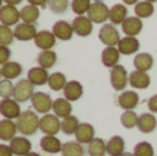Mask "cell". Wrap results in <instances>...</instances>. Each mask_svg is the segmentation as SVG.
<instances>
[{"label": "cell", "instance_id": "cell-1", "mask_svg": "<svg viewBox=\"0 0 157 156\" xmlns=\"http://www.w3.org/2000/svg\"><path fill=\"white\" fill-rule=\"evenodd\" d=\"M17 129H18L19 134L24 137H29L33 135L37 130H40V118L33 109H26L19 115V118L15 120Z\"/></svg>", "mask_w": 157, "mask_h": 156}, {"label": "cell", "instance_id": "cell-2", "mask_svg": "<svg viewBox=\"0 0 157 156\" xmlns=\"http://www.w3.org/2000/svg\"><path fill=\"white\" fill-rule=\"evenodd\" d=\"M98 37L106 47H117L119 41L121 40L119 30L113 24H103L99 29Z\"/></svg>", "mask_w": 157, "mask_h": 156}, {"label": "cell", "instance_id": "cell-3", "mask_svg": "<svg viewBox=\"0 0 157 156\" xmlns=\"http://www.w3.org/2000/svg\"><path fill=\"white\" fill-rule=\"evenodd\" d=\"M30 102H32L33 111L36 113H41V115H47L52 109V104H54L50 94L43 93V91H36L30 98Z\"/></svg>", "mask_w": 157, "mask_h": 156}, {"label": "cell", "instance_id": "cell-4", "mask_svg": "<svg viewBox=\"0 0 157 156\" xmlns=\"http://www.w3.org/2000/svg\"><path fill=\"white\" fill-rule=\"evenodd\" d=\"M33 87H35V86H33L28 79H21L19 82L15 83L13 98L15 99L17 102H19V104H22V102H26L28 99L32 98L33 94L36 93Z\"/></svg>", "mask_w": 157, "mask_h": 156}, {"label": "cell", "instance_id": "cell-5", "mask_svg": "<svg viewBox=\"0 0 157 156\" xmlns=\"http://www.w3.org/2000/svg\"><path fill=\"white\" fill-rule=\"evenodd\" d=\"M110 84L116 91H124L128 84V72L123 65H116L110 69Z\"/></svg>", "mask_w": 157, "mask_h": 156}, {"label": "cell", "instance_id": "cell-6", "mask_svg": "<svg viewBox=\"0 0 157 156\" xmlns=\"http://www.w3.org/2000/svg\"><path fill=\"white\" fill-rule=\"evenodd\" d=\"M22 113L21 107H19V102H17L14 98H3L0 101V115L4 119H18L19 115Z\"/></svg>", "mask_w": 157, "mask_h": 156}, {"label": "cell", "instance_id": "cell-7", "mask_svg": "<svg viewBox=\"0 0 157 156\" xmlns=\"http://www.w3.org/2000/svg\"><path fill=\"white\" fill-rule=\"evenodd\" d=\"M110 8L105 3H92L90 7L87 17L91 19L92 24H105L109 18Z\"/></svg>", "mask_w": 157, "mask_h": 156}, {"label": "cell", "instance_id": "cell-8", "mask_svg": "<svg viewBox=\"0 0 157 156\" xmlns=\"http://www.w3.org/2000/svg\"><path fill=\"white\" fill-rule=\"evenodd\" d=\"M40 130L44 135H57L61 131V120L58 116L47 113L40 118Z\"/></svg>", "mask_w": 157, "mask_h": 156}, {"label": "cell", "instance_id": "cell-9", "mask_svg": "<svg viewBox=\"0 0 157 156\" xmlns=\"http://www.w3.org/2000/svg\"><path fill=\"white\" fill-rule=\"evenodd\" d=\"M19 19H21V14L19 10L14 6L4 4L0 8V24L6 25V26H13V25H18Z\"/></svg>", "mask_w": 157, "mask_h": 156}, {"label": "cell", "instance_id": "cell-10", "mask_svg": "<svg viewBox=\"0 0 157 156\" xmlns=\"http://www.w3.org/2000/svg\"><path fill=\"white\" fill-rule=\"evenodd\" d=\"M72 28H73V32L80 37H87L92 33V22L86 15L75 17L72 21Z\"/></svg>", "mask_w": 157, "mask_h": 156}, {"label": "cell", "instance_id": "cell-11", "mask_svg": "<svg viewBox=\"0 0 157 156\" xmlns=\"http://www.w3.org/2000/svg\"><path fill=\"white\" fill-rule=\"evenodd\" d=\"M139 104V96L134 90H124L117 98V105L124 111H134Z\"/></svg>", "mask_w": 157, "mask_h": 156}, {"label": "cell", "instance_id": "cell-12", "mask_svg": "<svg viewBox=\"0 0 157 156\" xmlns=\"http://www.w3.org/2000/svg\"><path fill=\"white\" fill-rule=\"evenodd\" d=\"M52 33L57 39L59 40H71L73 37V28H72V24H69L68 21H63V19H59L57 21L54 25H52Z\"/></svg>", "mask_w": 157, "mask_h": 156}, {"label": "cell", "instance_id": "cell-13", "mask_svg": "<svg viewBox=\"0 0 157 156\" xmlns=\"http://www.w3.org/2000/svg\"><path fill=\"white\" fill-rule=\"evenodd\" d=\"M37 35V30H36V26L32 24H25V22H19L15 28H14V36L15 39L21 41H28L32 40V39L36 37Z\"/></svg>", "mask_w": 157, "mask_h": 156}, {"label": "cell", "instance_id": "cell-14", "mask_svg": "<svg viewBox=\"0 0 157 156\" xmlns=\"http://www.w3.org/2000/svg\"><path fill=\"white\" fill-rule=\"evenodd\" d=\"M128 83L132 88H138V90H145L150 86V76L147 72L141 71H132L128 75Z\"/></svg>", "mask_w": 157, "mask_h": 156}, {"label": "cell", "instance_id": "cell-15", "mask_svg": "<svg viewBox=\"0 0 157 156\" xmlns=\"http://www.w3.org/2000/svg\"><path fill=\"white\" fill-rule=\"evenodd\" d=\"M33 40H35L36 47H39L41 51H44V50H51L55 46L57 37L51 30H40V32H37V35Z\"/></svg>", "mask_w": 157, "mask_h": 156}, {"label": "cell", "instance_id": "cell-16", "mask_svg": "<svg viewBox=\"0 0 157 156\" xmlns=\"http://www.w3.org/2000/svg\"><path fill=\"white\" fill-rule=\"evenodd\" d=\"M10 148L15 156H25L32 152V142L26 137H15L10 141Z\"/></svg>", "mask_w": 157, "mask_h": 156}, {"label": "cell", "instance_id": "cell-17", "mask_svg": "<svg viewBox=\"0 0 157 156\" xmlns=\"http://www.w3.org/2000/svg\"><path fill=\"white\" fill-rule=\"evenodd\" d=\"M138 130L144 134H149V133L155 131L157 127V119L152 112H145L139 115L138 118V124H136Z\"/></svg>", "mask_w": 157, "mask_h": 156}, {"label": "cell", "instance_id": "cell-18", "mask_svg": "<svg viewBox=\"0 0 157 156\" xmlns=\"http://www.w3.org/2000/svg\"><path fill=\"white\" fill-rule=\"evenodd\" d=\"M144 24H142V19L138 17H128L124 22L121 24V29L124 32L125 36H130V37H135L141 33Z\"/></svg>", "mask_w": 157, "mask_h": 156}, {"label": "cell", "instance_id": "cell-19", "mask_svg": "<svg viewBox=\"0 0 157 156\" xmlns=\"http://www.w3.org/2000/svg\"><path fill=\"white\" fill-rule=\"evenodd\" d=\"M75 137H76V141L80 142L81 145L83 144H87L88 145L92 140L95 138V130L92 127V124L90 123H80L75 133Z\"/></svg>", "mask_w": 157, "mask_h": 156}, {"label": "cell", "instance_id": "cell-20", "mask_svg": "<svg viewBox=\"0 0 157 156\" xmlns=\"http://www.w3.org/2000/svg\"><path fill=\"white\" fill-rule=\"evenodd\" d=\"M48 77H50V73L47 72V69L41 68V66H35V68H30L28 71L26 79L33 86H43L46 83H48Z\"/></svg>", "mask_w": 157, "mask_h": 156}, {"label": "cell", "instance_id": "cell-21", "mask_svg": "<svg viewBox=\"0 0 157 156\" xmlns=\"http://www.w3.org/2000/svg\"><path fill=\"white\" fill-rule=\"evenodd\" d=\"M141 47V43L136 37H130V36H125V37H121V40L117 44V50L120 51V54L123 55H131L135 54L136 51Z\"/></svg>", "mask_w": 157, "mask_h": 156}, {"label": "cell", "instance_id": "cell-22", "mask_svg": "<svg viewBox=\"0 0 157 156\" xmlns=\"http://www.w3.org/2000/svg\"><path fill=\"white\" fill-rule=\"evenodd\" d=\"M63 144L55 135H44L40 140V148L46 154H59Z\"/></svg>", "mask_w": 157, "mask_h": 156}, {"label": "cell", "instance_id": "cell-23", "mask_svg": "<svg viewBox=\"0 0 157 156\" xmlns=\"http://www.w3.org/2000/svg\"><path fill=\"white\" fill-rule=\"evenodd\" d=\"M17 123L10 119H2L0 120V140L2 141H11L17 137Z\"/></svg>", "mask_w": 157, "mask_h": 156}, {"label": "cell", "instance_id": "cell-24", "mask_svg": "<svg viewBox=\"0 0 157 156\" xmlns=\"http://www.w3.org/2000/svg\"><path fill=\"white\" fill-rule=\"evenodd\" d=\"M83 86L80 82L77 80H71V82L66 83L65 88H63V98H66L68 101L73 102L81 98L83 96Z\"/></svg>", "mask_w": 157, "mask_h": 156}, {"label": "cell", "instance_id": "cell-25", "mask_svg": "<svg viewBox=\"0 0 157 156\" xmlns=\"http://www.w3.org/2000/svg\"><path fill=\"white\" fill-rule=\"evenodd\" d=\"M120 55L121 54L117 50V47H106V49H103L102 54H101V61H102L103 66L112 69L113 66L119 65Z\"/></svg>", "mask_w": 157, "mask_h": 156}, {"label": "cell", "instance_id": "cell-26", "mask_svg": "<svg viewBox=\"0 0 157 156\" xmlns=\"http://www.w3.org/2000/svg\"><path fill=\"white\" fill-rule=\"evenodd\" d=\"M127 18H128V10H127V6L125 4L117 3V4H114L110 7V13H109L110 24L121 25Z\"/></svg>", "mask_w": 157, "mask_h": 156}, {"label": "cell", "instance_id": "cell-27", "mask_svg": "<svg viewBox=\"0 0 157 156\" xmlns=\"http://www.w3.org/2000/svg\"><path fill=\"white\" fill-rule=\"evenodd\" d=\"M52 112L55 116L61 119H65L72 115V104L66 98H57L52 104Z\"/></svg>", "mask_w": 157, "mask_h": 156}, {"label": "cell", "instance_id": "cell-28", "mask_svg": "<svg viewBox=\"0 0 157 156\" xmlns=\"http://www.w3.org/2000/svg\"><path fill=\"white\" fill-rule=\"evenodd\" d=\"M153 64H155V60H153L152 54H149V53H139V54H136L135 58H134L135 71L147 72L153 68Z\"/></svg>", "mask_w": 157, "mask_h": 156}, {"label": "cell", "instance_id": "cell-29", "mask_svg": "<svg viewBox=\"0 0 157 156\" xmlns=\"http://www.w3.org/2000/svg\"><path fill=\"white\" fill-rule=\"evenodd\" d=\"M125 142L123 137L120 135H113L110 140L106 142V152L109 156H121L124 154Z\"/></svg>", "mask_w": 157, "mask_h": 156}, {"label": "cell", "instance_id": "cell-30", "mask_svg": "<svg viewBox=\"0 0 157 156\" xmlns=\"http://www.w3.org/2000/svg\"><path fill=\"white\" fill-rule=\"evenodd\" d=\"M57 53L52 51V50H44V51H40L36 57V61H37V66H41L44 69H50L57 64Z\"/></svg>", "mask_w": 157, "mask_h": 156}, {"label": "cell", "instance_id": "cell-31", "mask_svg": "<svg viewBox=\"0 0 157 156\" xmlns=\"http://www.w3.org/2000/svg\"><path fill=\"white\" fill-rule=\"evenodd\" d=\"M19 14H21L22 22L35 25L36 21L39 19V17H40V8L36 7V6H32V4H26L19 10Z\"/></svg>", "mask_w": 157, "mask_h": 156}, {"label": "cell", "instance_id": "cell-32", "mask_svg": "<svg viewBox=\"0 0 157 156\" xmlns=\"http://www.w3.org/2000/svg\"><path fill=\"white\" fill-rule=\"evenodd\" d=\"M22 73V66L21 64L15 62V61H10V62L4 64L2 66V76L7 80H13L19 77V75Z\"/></svg>", "mask_w": 157, "mask_h": 156}, {"label": "cell", "instance_id": "cell-33", "mask_svg": "<svg viewBox=\"0 0 157 156\" xmlns=\"http://www.w3.org/2000/svg\"><path fill=\"white\" fill-rule=\"evenodd\" d=\"M87 154L88 156H105L106 152V142L102 138L95 137L91 142L87 145Z\"/></svg>", "mask_w": 157, "mask_h": 156}, {"label": "cell", "instance_id": "cell-34", "mask_svg": "<svg viewBox=\"0 0 157 156\" xmlns=\"http://www.w3.org/2000/svg\"><path fill=\"white\" fill-rule=\"evenodd\" d=\"M66 83H68V80H66V76L63 73H61V72H54V73L50 75L48 77V87L51 88L52 91H61L65 88Z\"/></svg>", "mask_w": 157, "mask_h": 156}, {"label": "cell", "instance_id": "cell-35", "mask_svg": "<svg viewBox=\"0 0 157 156\" xmlns=\"http://www.w3.org/2000/svg\"><path fill=\"white\" fill-rule=\"evenodd\" d=\"M62 156H84V148L77 141H68L62 145Z\"/></svg>", "mask_w": 157, "mask_h": 156}, {"label": "cell", "instance_id": "cell-36", "mask_svg": "<svg viewBox=\"0 0 157 156\" xmlns=\"http://www.w3.org/2000/svg\"><path fill=\"white\" fill-rule=\"evenodd\" d=\"M134 13H135V17H138V18H141V19L149 18V17H152L153 13H155V6H153V3L144 0V2H139L138 4H135Z\"/></svg>", "mask_w": 157, "mask_h": 156}, {"label": "cell", "instance_id": "cell-37", "mask_svg": "<svg viewBox=\"0 0 157 156\" xmlns=\"http://www.w3.org/2000/svg\"><path fill=\"white\" fill-rule=\"evenodd\" d=\"M78 124H80L78 119L76 118V116L71 115V116H68V118H65V119L61 120V131L66 135L75 134L76 130H77V127H78Z\"/></svg>", "mask_w": 157, "mask_h": 156}, {"label": "cell", "instance_id": "cell-38", "mask_svg": "<svg viewBox=\"0 0 157 156\" xmlns=\"http://www.w3.org/2000/svg\"><path fill=\"white\" fill-rule=\"evenodd\" d=\"M138 118L139 116L134 111H124L120 116V122H121L123 127H125V129H134L138 124Z\"/></svg>", "mask_w": 157, "mask_h": 156}, {"label": "cell", "instance_id": "cell-39", "mask_svg": "<svg viewBox=\"0 0 157 156\" xmlns=\"http://www.w3.org/2000/svg\"><path fill=\"white\" fill-rule=\"evenodd\" d=\"M134 156H155V149L147 141H141L134 146Z\"/></svg>", "mask_w": 157, "mask_h": 156}, {"label": "cell", "instance_id": "cell-40", "mask_svg": "<svg viewBox=\"0 0 157 156\" xmlns=\"http://www.w3.org/2000/svg\"><path fill=\"white\" fill-rule=\"evenodd\" d=\"M91 4V0H72L71 7L76 15H84V14L88 13Z\"/></svg>", "mask_w": 157, "mask_h": 156}, {"label": "cell", "instance_id": "cell-41", "mask_svg": "<svg viewBox=\"0 0 157 156\" xmlns=\"http://www.w3.org/2000/svg\"><path fill=\"white\" fill-rule=\"evenodd\" d=\"M15 36H14V30H11L10 26L0 24V46H10L14 41Z\"/></svg>", "mask_w": 157, "mask_h": 156}, {"label": "cell", "instance_id": "cell-42", "mask_svg": "<svg viewBox=\"0 0 157 156\" xmlns=\"http://www.w3.org/2000/svg\"><path fill=\"white\" fill-rule=\"evenodd\" d=\"M69 7V0H50L48 8L54 14H63Z\"/></svg>", "mask_w": 157, "mask_h": 156}, {"label": "cell", "instance_id": "cell-43", "mask_svg": "<svg viewBox=\"0 0 157 156\" xmlns=\"http://www.w3.org/2000/svg\"><path fill=\"white\" fill-rule=\"evenodd\" d=\"M14 87H15V84H13L11 80L3 79L0 82V97H3V98H11L14 96Z\"/></svg>", "mask_w": 157, "mask_h": 156}, {"label": "cell", "instance_id": "cell-44", "mask_svg": "<svg viewBox=\"0 0 157 156\" xmlns=\"http://www.w3.org/2000/svg\"><path fill=\"white\" fill-rule=\"evenodd\" d=\"M10 57H11V50L7 46H0V65L10 62Z\"/></svg>", "mask_w": 157, "mask_h": 156}, {"label": "cell", "instance_id": "cell-45", "mask_svg": "<svg viewBox=\"0 0 157 156\" xmlns=\"http://www.w3.org/2000/svg\"><path fill=\"white\" fill-rule=\"evenodd\" d=\"M147 108L152 113H157V94L152 96L149 99H147Z\"/></svg>", "mask_w": 157, "mask_h": 156}, {"label": "cell", "instance_id": "cell-46", "mask_svg": "<svg viewBox=\"0 0 157 156\" xmlns=\"http://www.w3.org/2000/svg\"><path fill=\"white\" fill-rule=\"evenodd\" d=\"M26 2L29 3V4L36 6V7H39V8L41 7V10H43V8H46L47 6H48L50 0H26Z\"/></svg>", "mask_w": 157, "mask_h": 156}, {"label": "cell", "instance_id": "cell-47", "mask_svg": "<svg viewBox=\"0 0 157 156\" xmlns=\"http://www.w3.org/2000/svg\"><path fill=\"white\" fill-rule=\"evenodd\" d=\"M0 156H14L13 151H11V148H10V145L0 144Z\"/></svg>", "mask_w": 157, "mask_h": 156}, {"label": "cell", "instance_id": "cell-48", "mask_svg": "<svg viewBox=\"0 0 157 156\" xmlns=\"http://www.w3.org/2000/svg\"><path fill=\"white\" fill-rule=\"evenodd\" d=\"M3 2H4V4L14 6V7H17V4H21L22 0H3Z\"/></svg>", "mask_w": 157, "mask_h": 156}, {"label": "cell", "instance_id": "cell-49", "mask_svg": "<svg viewBox=\"0 0 157 156\" xmlns=\"http://www.w3.org/2000/svg\"><path fill=\"white\" fill-rule=\"evenodd\" d=\"M123 3L127 6H132V4H138L139 0H123Z\"/></svg>", "mask_w": 157, "mask_h": 156}, {"label": "cell", "instance_id": "cell-50", "mask_svg": "<svg viewBox=\"0 0 157 156\" xmlns=\"http://www.w3.org/2000/svg\"><path fill=\"white\" fill-rule=\"evenodd\" d=\"M25 156H40L37 154V152H30V154H28V155H25Z\"/></svg>", "mask_w": 157, "mask_h": 156}, {"label": "cell", "instance_id": "cell-51", "mask_svg": "<svg viewBox=\"0 0 157 156\" xmlns=\"http://www.w3.org/2000/svg\"><path fill=\"white\" fill-rule=\"evenodd\" d=\"M121 156H134V154H131V152H124Z\"/></svg>", "mask_w": 157, "mask_h": 156}, {"label": "cell", "instance_id": "cell-52", "mask_svg": "<svg viewBox=\"0 0 157 156\" xmlns=\"http://www.w3.org/2000/svg\"><path fill=\"white\" fill-rule=\"evenodd\" d=\"M91 2H94V3H103V0H91Z\"/></svg>", "mask_w": 157, "mask_h": 156}, {"label": "cell", "instance_id": "cell-53", "mask_svg": "<svg viewBox=\"0 0 157 156\" xmlns=\"http://www.w3.org/2000/svg\"><path fill=\"white\" fill-rule=\"evenodd\" d=\"M3 3H4V2H3V0H0V8H2L3 6H4V4H3Z\"/></svg>", "mask_w": 157, "mask_h": 156}, {"label": "cell", "instance_id": "cell-54", "mask_svg": "<svg viewBox=\"0 0 157 156\" xmlns=\"http://www.w3.org/2000/svg\"><path fill=\"white\" fill-rule=\"evenodd\" d=\"M146 2H150V3H156L157 0H146Z\"/></svg>", "mask_w": 157, "mask_h": 156}, {"label": "cell", "instance_id": "cell-55", "mask_svg": "<svg viewBox=\"0 0 157 156\" xmlns=\"http://www.w3.org/2000/svg\"><path fill=\"white\" fill-rule=\"evenodd\" d=\"M2 77H3L2 76V68H0V82H2Z\"/></svg>", "mask_w": 157, "mask_h": 156}]
</instances>
